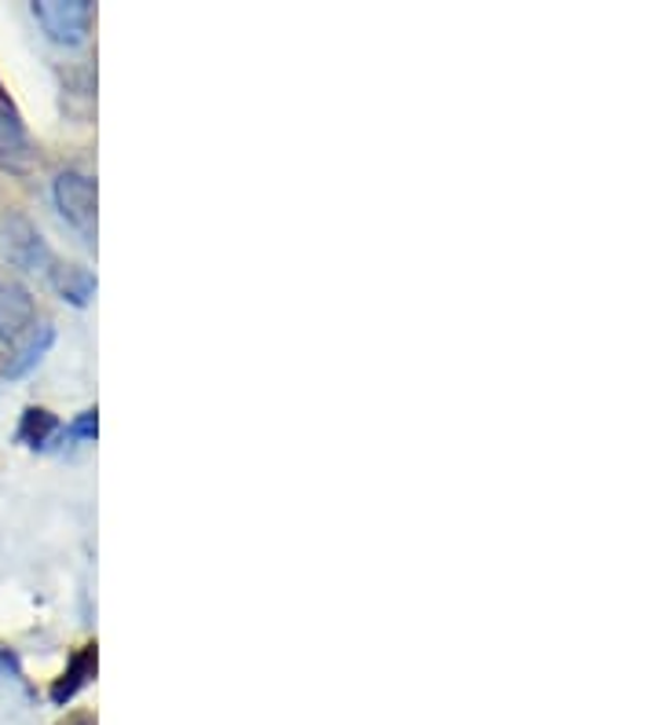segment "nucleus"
<instances>
[{
	"label": "nucleus",
	"instance_id": "1",
	"mask_svg": "<svg viewBox=\"0 0 659 725\" xmlns=\"http://www.w3.org/2000/svg\"><path fill=\"white\" fill-rule=\"evenodd\" d=\"M0 253L19 272L56 275V253L45 242V234L37 231V223L23 217V212H12V217L0 220Z\"/></svg>",
	"mask_w": 659,
	"mask_h": 725
},
{
	"label": "nucleus",
	"instance_id": "2",
	"mask_svg": "<svg viewBox=\"0 0 659 725\" xmlns=\"http://www.w3.org/2000/svg\"><path fill=\"white\" fill-rule=\"evenodd\" d=\"M34 19L56 45L73 48V45H81L84 34H89L92 4L89 0H37Z\"/></svg>",
	"mask_w": 659,
	"mask_h": 725
},
{
	"label": "nucleus",
	"instance_id": "3",
	"mask_svg": "<svg viewBox=\"0 0 659 725\" xmlns=\"http://www.w3.org/2000/svg\"><path fill=\"white\" fill-rule=\"evenodd\" d=\"M51 198H56L59 217L78 228L84 234H92L95 228V180L78 173V169H67V173L56 176L51 184Z\"/></svg>",
	"mask_w": 659,
	"mask_h": 725
},
{
	"label": "nucleus",
	"instance_id": "4",
	"mask_svg": "<svg viewBox=\"0 0 659 725\" xmlns=\"http://www.w3.org/2000/svg\"><path fill=\"white\" fill-rule=\"evenodd\" d=\"M34 294L15 279H0V341H19L34 326Z\"/></svg>",
	"mask_w": 659,
	"mask_h": 725
},
{
	"label": "nucleus",
	"instance_id": "5",
	"mask_svg": "<svg viewBox=\"0 0 659 725\" xmlns=\"http://www.w3.org/2000/svg\"><path fill=\"white\" fill-rule=\"evenodd\" d=\"M30 162H34V143H30L23 122L15 117V111L0 106V169L26 173Z\"/></svg>",
	"mask_w": 659,
	"mask_h": 725
},
{
	"label": "nucleus",
	"instance_id": "6",
	"mask_svg": "<svg viewBox=\"0 0 659 725\" xmlns=\"http://www.w3.org/2000/svg\"><path fill=\"white\" fill-rule=\"evenodd\" d=\"M51 279H56V290H59L62 301L78 304V308H84L92 301L95 275L89 268H81V264H67V268H59V275H51Z\"/></svg>",
	"mask_w": 659,
	"mask_h": 725
},
{
	"label": "nucleus",
	"instance_id": "7",
	"mask_svg": "<svg viewBox=\"0 0 659 725\" xmlns=\"http://www.w3.org/2000/svg\"><path fill=\"white\" fill-rule=\"evenodd\" d=\"M92 670H95V648L89 645V648H81V653L70 659V670L56 681V689H51V700H56V703H67V700L73 697V692H78V689L84 686V681H89Z\"/></svg>",
	"mask_w": 659,
	"mask_h": 725
},
{
	"label": "nucleus",
	"instance_id": "8",
	"mask_svg": "<svg viewBox=\"0 0 659 725\" xmlns=\"http://www.w3.org/2000/svg\"><path fill=\"white\" fill-rule=\"evenodd\" d=\"M56 345V326H48V323H41V330H37V337L30 341V345L19 352V356L8 362V378H23L26 370H34L41 359H45V352Z\"/></svg>",
	"mask_w": 659,
	"mask_h": 725
},
{
	"label": "nucleus",
	"instance_id": "9",
	"mask_svg": "<svg viewBox=\"0 0 659 725\" xmlns=\"http://www.w3.org/2000/svg\"><path fill=\"white\" fill-rule=\"evenodd\" d=\"M59 429L56 414L45 411V407H26L23 411V425H19V440L30 444V447H45L48 436Z\"/></svg>",
	"mask_w": 659,
	"mask_h": 725
},
{
	"label": "nucleus",
	"instance_id": "10",
	"mask_svg": "<svg viewBox=\"0 0 659 725\" xmlns=\"http://www.w3.org/2000/svg\"><path fill=\"white\" fill-rule=\"evenodd\" d=\"M95 433H100V414H95V411L78 414V418L70 422V429H67L70 440H78V444H92Z\"/></svg>",
	"mask_w": 659,
	"mask_h": 725
}]
</instances>
